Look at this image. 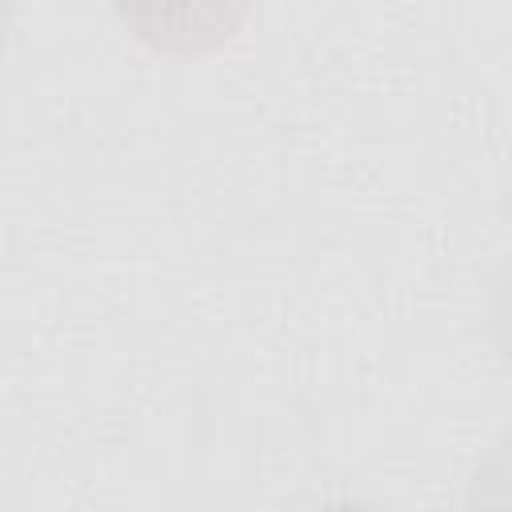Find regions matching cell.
I'll return each mask as SVG.
<instances>
[{"mask_svg": "<svg viewBox=\"0 0 512 512\" xmlns=\"http://www.w3.org/2000/svg\"><path fill=\"white\" fill-rule=\"evenodd\" d=\"M112 8L144 48L160 56H204L244 28L252 0H112Z\"/></svg>", "mask_w": 512, "mask_h": 512, "instance_id": "6da1fadb", "label": "cell"}, {"mask_svg": "<svg viewBox=\"0 0 512 512\" xmlns=\"http://www.w3.org/2000/svg\"><path fill=\"white\" fill-rule=\"evenodd\" d=\"M12 20H16V0H0V52H4V44H8Z\"/></svg>", "mask_w": 512, "mask_h": 512, "instance_id": "7a4b0ae2", "label": "cell"}]
</instances>
